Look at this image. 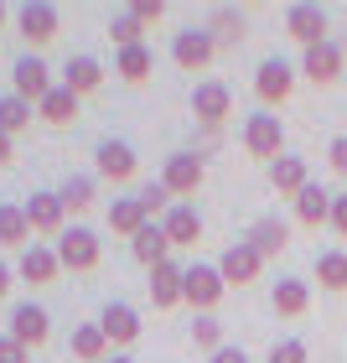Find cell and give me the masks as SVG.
Masks as SVG:
<instances>
[{
	"mask_svg": "<svg viewBox=\"0 0 347 363\" xmlns=\"http://www.w3.org/2000/svg\"><path fill=\"white\" fill-rule=\"evenodd\" d=\"M244 151L259 156V161L285 156V125H280V114H249L244 120Z\"/></svg>",
	"mask_w": 347,
	"mask_h": 363,
	"instance_id": "cell-1",
	"label": "cell"
},
{
	"mask_svg": "<svg viewBox=\"0 0 347 363\" xmlns=\"http://www.w3.org/2000/svg\"><path fill=\"white\" fill-rule=\"evenodd\" d=\"M212 57H218V42H212L207 26H187V31H176V37H171V62H176V68L203 73Z\"/></svg>",
	"mask_w": 347,
	"mask_h": 363,
	"instance_id": "cell-2",
	"label": "cell"
},
{
	"mask_svg": "<svg viewBox=\"0 0 347 363\" xmlns=\"http://www.w3.org/2000/svg\"><path fill=\"white\" fill-rule=\"evenodd\" d=\"M52 68L37 57V52H26V57H16V68H11V94H21L26 104H42L47 94H52Z\"/></svg>",
	"mask_w": 347,
	"mask_h": 363,
	"instance_id": "cell-3",
	"label": "cell"
},
{
	"mask_svg": "<svg viewBox=\"0 0 347 363\" xmlns=\"http://www.w3.org/2000/svg\"><path fill=\"white\" fill-rule=\"evenodd\" d=\"M223 291H228V280H223L218 265H203V259H197V265H187V306L197 311V317L218 306Z\"/></svg>",
	"mask_w": 347,
	"mask_h": 363,
	"instance_id": "cell-4",
	"label": "cell"
},
{
	"mask_svg": "<svg viewBox=\"0 0 347 363\" xmlns=\"http://www.w3.org/2000/svg\"><path fill=\"white\" fill-rule=\"evenodd\" d=\"M57 259H62V270H93L98 265V234L84 223H73V228H62V239L52 244Z\"/></svg>",
	"mask_w": 347,
	"mask_h": 363,
	"instance_id": "cell-5",
	"label": "cell"
},
{
	"mask_svg": "<svg viewBox=\"0 0 347 363\" xmlns=\"http://www.w3.org/2000/svg\"><path fill=\"white\" fill-rule=\"evenodd\" d=\"M203 177H207L203 156L197 151H176V156H166V167H161V187H166L171 197H187V192L203 187Z\"/></svg>",
	"mask_w": 347,
	"mask_h": 363,
	"instance_id": "cell-6",
	"label": "cell"
},
{
	"mask_svg": "<svg viewBox=\"0 0 347 363\" xmlns=\"http://www.w3.org/2000/svg\"><path fill=\"white\" fill-rule=\"evenodd\" d=\"M285 31H290L295 42H301V52H306V47H322V42H332V37H326V31H332L326 11H322V6H306V0L285 11Z\"/></svg>",
	"mask_w": 347,
	"mask_h": 363,
	"instance_id": "cell-7",
	"label": "cell"
},
{
	"mask_svg": "<svg viewBox=\"0 0 347 363\" xmlns=\"http://www.w3.org/2000/svg\"><path fill=\"white\" fill-rule=\"evenodd\" d=\"M21 208H26L31 234H57V239H62V228H68V208H62L57 192H31Z\"/></svg>",
	"mask_w": 347,
	"mask_h": 363,
	"instance_id": "cell-8",
	"label": "cell"
},
{
	"mask_svg": "<svg viewBox=\"0 0 347 363\" xmlns=\"http://www.w3.org/2000/svg\"><path fill=\"white\" fill-rule=\"evenodd\" d=\"M290 89H295V68L285 57H264L259 73H254V94L264 99V104H285Z\"/></svg>",
	"mask_w": 347,
	"mask_h": 363,
	"instance_id": "cell-9",
	"label": "cell"
},
{
	"mask_svg": "<svg viewBox=\"0 0 347 363\" xmlns=\"http://www.w3.org/2000/svg\"><path fill=\"white\" fill-rule=\"evenodd\" d=\"M218 270H223L228 286H249V280H259V270H264V255L254 250L249 239H239V244H228V250H223Z\"/></svg>",
	"mask_w": 347,
	"mask_h": 363,
	"instance_id": "cell-10",
	"label": "cell"
},
{
	"mask_svg": "<svg viewBox=\"0 0 347 363\" xmlns=\"http://www.w3.org/2000/svg\"><path fill=\"white\" fill-rule=\"evenodd\" d=\"M57 270H62V259H57L52 244H26L21 259H16V275H21L26 286H52Z\"/></svg>",
	"mask_w": 347,
	"mask_h": 363,
	"instance_id": "cell-11",
	"label": "cell"
},
{
	"mask_svg": "<svg viewBox=\"0 0 347 363\" xmlns=\"http://www.w3.org/2000/svg\"><path fill=\"white\" fill-rule=\"evenodd\" d=\"M16 31L31 42V47H47L57 37V6H47V0H31V6L16 11Z\"/></svg>",
	"mask_w": 347,
	"mask_h": 363,
	"instance_id": "cell-12",
	"label": "cell"
},
{
	"mask_svg": "<svg viewBox=\"0 0 347 363\" xmlns=\"http://www.w3.org/2000/svg\"><path fill=\"white\" fill-rule=\"evenodd\" d=\"M98 327H104L109 348H130V342L140 337V311L130 301H109L104 311H98Z\"/></svg>",
	"mask_w": 347,
	"mask_h": 363,
	"instance_id": "cell-13",
	"label": "cell"
},
{
	"mask_svg": "<svg viewBox=\"0 0 347 363\" xmlns=\"http://www.w3.org/2000/svg\"><path fill=\"white\" fill-rule=\"evenodd\" d=\"M228 109H234V94H228V84H218V78H203V84L192 89V114L203 125H223Z\"/></svg>",
	"mask_w": 347,
	"mask_h": 363,
	"instance_id": "cell-14",
	"label": "cell"
},
{
	"mask_svg": "<svg viewBox=\"0 0 347 363\" xmlns=\"http://www.w3.org/2000/svg\"><path fill=\"white\" fill-rule=\"evenodd\" d=\"M301 73H306V78H311V84H317V89L337 84V78L347 73V68H342V47H337V42L306 47V52H301Z\"/></svg>",
	"mask_w": 347,
	"mask_h": 363,
	"instance_id": "cell-15",
	"label": "cell"
},
{
	"mask_svg": "<svg viewBox=\"0 0 347 363\" xmlns=\"http://www.w3.org/2000/svg\"><path fill=\"white\" fill-rule=\"evenodd\" d=\"M47 333H52V317H47L37 301H21V306L11 311V337L21 342V348H42Z\"/></svg>",
	"mask_w": 347,
	"mask_h": 363,
	"instance_id": "cell-16",
	"label": "cell"
},
{
	"mask_svg": "<svg viewBox=\"0 0 347 363\" xmlns=\"http://www.w3.org/2000/svg\"><path fill=\"white\" fill-rule=\"evenodd\" d=\"M151 301H156V311H171V306L187 301V270H181L176 259L151 270Z\"/></svg>",
	"mask_w": 347,
	"mask_h": 363,
	"instance_id": "cell-17",
	"label": "cell"
},
{
	"mask_svg": "<svg viewBox=\"0 0 347 363\" xmlns=\"http://www.w3.org/2000/svg\"><path fill=\"white\" fill-rule=\"evenodd\" d=\"M270 187L280 192V197H290V203H295V197H301L306 187H311V172H306V161L301 156H280V161H270Z\"/></svg>",
	"mask_w": 347,
	"mask_h": 363,
	"instance_id": "cell-18",
	"label": "cell"
},
{
	"mask_svg": "<svg viewBox=\"0 0 347 363\" xmlns=\"http://www.w3.org/2000/svg\"><path fill=\"white\" fill-rule=\"evenodd\" d=\"M130 255H135V259H140L145 270L166 265V259H171V239H166V228H161V223H145L140 234L130 239Z\"/></svg>",
	"mask_w": 347,
	"mask_h": 363,
	"instance_id": "cell-19",
	"label": "cell"
},
{
	"mask_svg": "<svg viewBox=\"0 0 347 363\" xmlns=\"http://www.w3.org/2000/svg\"><path fill=\"white\" fill-rule=\"evenodd\" d=\"M332 197H337V192H326L322 182H311V187L295 197V223H306V228L332 223Z\"/></svg>",
	"mask_w": 347,
	"mask_h": 363,
	"instance_id": "cell-20",
	"label": "cell"
},
{
	"mask_svg": "<svg viewBox=\"0 0 347 363\" xmlns=\"http://www.w3.org/2000/svg\"><path fill=\"white\" fill-rule=\"evenodd\" d=\"M270 306H275V317H301V311L311 306V286L295 280V275H280L275 291H270Z\"/></svg>",
	"mask_w": 347,
	"mask_h": 363,
	"instance_id": "cell-21",
	"label": "cell"
},
{
	"mask_svg": "<svg viewBox=\"0 0 347 363\" xmlns=\"http://www.w3.org/2000/svg\"><path fill=\"white\" fill-rule=\"evenodd\" d=\"M93 156H98V177H109V182H130V177H135V167H140L135 151H130L125 140H104Z\"/></svg>",
	"mask_w": 347,
	"mask_h": 363,
	"instance_id": "cell-22",
	"label": "cell"
},
{
	"mask_svg": "<svg viewBox=\"0 0 347 363\" xmlns=\"http://www.w3.org/2000/svg\"><path fill=\"white\" fill-rule=\"evenodd\" d=\"M161 228H166L171 250H176V244H197V239H203V213H197L192 203H176L166 218H161Z\"/></svg>",
	"mask_w": 347,
	"mask_h": 363,
	"instance_id": "cell-23",
	"label": "cell"
},
{
	"mask_svg": "<svg viewBox=\"0 0 347 363\" xmlns=\"http://www.w3.org/2000/svg\"><path fill=\"white\" fill-rule=\"evenodd\" d=\"M145 223H156V218H151V213L140 208V197H114V203H109V228H114V234L135 239Z\"/></svg>",
	"mask_w": 347,
	"mask_h": 363,
	"instance_id": "cell-24",
	"label": "cell"
},
{
	"mask_svg": "<svg viewBox=\"0 0 347 363\" xmlns=\"http://www.w3.org/2000/svg\"><path fill=\"white\" fill-rule=\"evenodd\" d=\"M104 84V68H98V57H68V68H62V89H73L78 99L93 94Z\"/></svg>",
	"mask_w": 347,
	"mask_h": 363,
	"instance_id": "cell-25",
	"label": "cell"
},
{
	"mask_svg": "<svg viewBox=\"0 0 347 363\" xmlns=\"http://www.w3.org/2000/svg\"><path fill=\"white\" fill-rule=\"evenodd\" d=\"M151 68H156V57H151V47H120V52H114V73L125 78V84H145V78H151Z\"/></svg>",
	"mask_w": 347,
	"mask_h": 363,
	"instance_id": "cell-26",
	"label": "cell"
},
{
	"mask_svg": "<svg viewBox=\"0 0 347 363\" xmlns=\"http://www.w3.org/2000/svg\"><path fill=\"white\" fill-rule=\"evenodd\" d=\"M0 244H6V250H26V244H37V239H31V223H26V208L0 203Z\"/></svg>",
	"mask_w": 347,
	"mask_h": 363,
	"instance_id": "cell-27",
	"label": "cell"
},
{
	"mask_svg": "<svg viewBox=\"0 0 347 363\" xmlns=\"http://www.w3.org/2000/svg\"><path fill=\"white\" fill-rule=\"evenodd\" d=\"M37 114H42V120H47V125H57V130H62V125H73V120H78V94L57 84V89H52V94H47V99H42V104H37Z\"/></svg>",
	"mask_w": 347,
	"mask_h": 363,
	"instance_id": "cell-28",
	"label": "cell"
},
{
	"mask_svg": "<svg viewBox=\"0 0 347 363\" xmlns=\"http://www.w3.org/2000/svg\"><path fill=\"white\" fill-rule=\"evenodd\" d=\"M207 31H212V42H218V47H239L244 37H249V31H244V11H234V6H218V11H212Z\"/></svg>",
	"mask_w": 347,
	"mask_h": 363,
	"instance_id": "cell-29",
	"label": "cell"
},
{
	"mask_svg": "<svg viewBox=\"0 0 347 363\" xmlns=\"http://www.w3.org/2000/svg\"><path fill=\"white\" fill-rule=\"evenodd\" d=\"M249 244H254V250H259L264 259H275V255L290 244V228L280 223V218H259V223L249 228Z\"/></svg>",
	"mask_w": 347,
	"mask_h": 363,
	"instance_id": "cell-30",
	"label": "cell"
},
{
	"mask_svg": "<svg viewBox=\"0 0 347 363\" xmlns=\"http://www.w3.org/2000/svg\"><path fill=\"white\" fill-rule=\"evenodd\" d=\"M73 353L84 358V363H104V358H109V337H104V327H98V322L73 327Z\"/></svg>",
	"mask_w": 347,
	"mask_h": 363,
	"instance_id": "cell-31",
	"label": "cell"
},
{
	"mask_svg": "<svg viewBox=\"0 0 347 363\" xmlns=\"http://www.w3.org/2000/svg\"><path fill=\"white\" fill-rule=\"evenodd\" d=\"M31 114H37V104H26L21 94H0V130L16 140L21 130H31Z\"/></svg>",
	"mask_w": 347,
	"mask_h": 363,
	"instance_id": "cell-32",
	"label": "cell"
},
{
	"mask_svg": "<svg viewBox=\"0 0 347 363\" xmlns=\"http://www.w3.org/2000/svg\"><path fill=\"white\" fill-rule=\"evenodd\" d=\"M57 197H62V208H68V213H84V208H93L98 182H93V177H68V182L57 187Z\"/></svg>",
	"mask_w": 347,
	"mask_h": 363,
	"instance_id": "cell-33",
	"label": "cell"
},
{
	"mask_svg": "<svg viewBox=\"0 0 347 363\" xmlns=\"http://www.w3.org/2000/svg\"><path fill=\"white\" fill-rule=\"evenodd\" d=\"M317 280L326 291H347V255L342 250H322L317 255Z\"/></svg>",
	"mask_w": 347,
	"mask_h": 363,
	"instance_id": "cell-34",
	"label": "cell"
},
{
	"mask_svg": "<svg viewBox=\"0 0 347 363\" xmlns=\"http://www.w3.org/2000/svg\"><path fill=\"white\" fill-rule=\"evenodd\" d=\"M140 31H145V21L135 11H114L109 16V37H114V47H140Z\"/></svg>",
	"mask_w": 347,
	"mask_h": 363,
	"instance_id": "cell-35",
	"label": "cell"
},
{
	"mask_svg": "<svg viewBox=\"0 0 347 363\" xmlns=\"http://www.w3.org/2000/svg\"><path fill=\"white\" fill-rule=\"evenodd\" d=\"M192 342H197L203 353H218V348H228V342H223V322L212 317V311H203V317L192 322Z\"/></svg>",
	"mask_w": 347,
	"mask_h": 363,
	"instance_id": "cell-36",
	"label": "cell"
},
{
	"mask_svg": "<svg viewBox=\"0 0 347 363\" xmlns=\"http://www.w3.org/2000/svg\"><path fill=\"white\" fill-rule=\"evenodd\" d=\"M264 363H306V342H301V337H280Z\"/></svg>",
	"mask_w": 347,
	"mask_h": 363,
	"instance_id": "cell-37",
	"label": "cell"
},
{
	"mask_svg": "<svg viewBox=\"0 0 347 363\" xmlns=\"http://www.w3.org/2000/svg\"><path fill=\"white\" fill-rule=\"evenodd\" d=\"M0 363H31V348H21V342L6 333V337H0Z\"/></svg>",
	"mask_w": 347,
	"mask_h": 363,
	"instance_id": "cell-38",
	"label": "cell"
},
{
	"mask_svg": "<svg viewBox=\"0 0 347 363\" xmlns=\"http://www.w3.org/2000/svg\"><path fill=\"white\" fill-rule=\"evenodd\" d=\"M130 11H135V16H140L145 26H151V21H161V16H166V6H161V0H135V6H130Z\"/></svg>",
	"mask_w": 347,
	"mask_h": 363,
	"instance_id": "cell-39",
	"label": "cell"
},
{
	"mask_svg": "<svg viewBox=\"0 0 347 363\" xmlns=\"http://www.w3.org/2000/svg\"><path fill=\"white\" fill-rule=\"evenodd\" d=\"M326 161H332V172H342V177H347V135H337L332 145H326Z\"/></svg>",
	"mask_w": 347,
	"mask_h": 363,
	"instance_id": "cell-40",
	"label": "cell"
},
{
	"mask_svg": "<svg viewBox=\"0 0 347 363\" xmlns=\"http://www.w3.org/2000/svg\"><path fill=\"white\" fill-rule=\"evenodd\" d=\"M332 228L347 239V192H337V197H332Z\"/></svg>",
	"mask_w": 347,
	"mask_h": 363,
	"instance_id": "cell-41",
	"label": "cell"
},
{
	"mask_svg": "<svg viewBox=\"0 0 347 363\" xmlns=\"http://www.w3.org/2000/svg\"><path fill=\"white\" fill-rule=\"evenodd\" d=\"M212 363H249V353H244V348H218Z\"/></svg>",
	"mask_w": 347,
	"mask_h": 363,
	"instance_id": "cell-42",
	"label": "cell"
},
{
	"mask_svg": "<svg viewBox=\"0 0 347 363\" xmlns=\"http://www.w3.org/2000/svg\"><path fill=\"white\" fill-rule=\"evenodd\" d=\"M11 156H16V145H11V135H6V130H0V167H6Z\"/></svg>",
	"mask_w": 347,
	"mask_h": 363,
	"instance_id": "cell-43",
	"label": "cell"
},
{
	"mask_svg": "<svg viewBox=\"0 0 347 363\" xmlns=\"http://www.w3.org/2000/svg\"><path fill=\"white\" fill-rule=\"evenodd\" d=\"M6 296H11V265L0 259V301H6Z\"/></svg>",
	"mask_w": 347,
	"mask_h": 363,
	"instance_id": "cell-44",
	"label": "cell"
},
{
	"mask_svg": "<svg viewBox=\"0 0 347 363\" xmlns=\"http://www.w3.org/2000/svg\"><path fill=\"white\" fill-rule=\"evenodd\" d=\"M104 363H135V358H125V353H109V358H104Z\"/></svg>",
	"mask_w": 347,
	"mask_h": 363,
	"instance_id": "cell-45",
	"label": "cell"
},
{
	"mask_svg": "<svg viewBox=\"0 0 347 363\" xmlns=\"http://www.w3.org/2000/svg\"><path fill=\"white\" fill-rule=\"evenodd\" d=\"M0 26H6V6H0Z\"/></svg>",
	"mask_w": 347,
	"mask_h": 363,
	"instance_id": "cell-46",
	"label": "cell"
}]
</instances>
